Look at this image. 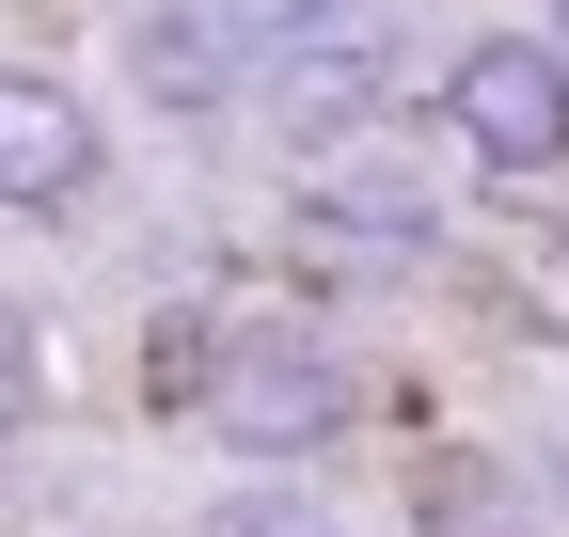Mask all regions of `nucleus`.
I'll return each mask as SVG.
<instances>
[{
    "mask_svg": "<svg viewBox=\"0 0 569 537\" xmlns=\"http://www.w3.org/2000/svg\"><path fill=\"white\" fill-rule=\"evenodd\" d=\"M443 126L490 174H569V48L553 32H475L459 80H443Z\"/></svg>",
    "mask_w": 569,
    "mask_h": 537,
    "instance_id": "4",
    "label": "nucleus"
},
{
    "mask_svg": "<svg viewBox=\"0 0 569 537\" xmlns=\"http://www.w3.org/2000/svg\"><path fill=\"white\" fill-rule=\"evenodd\" d=\"M190 427H222L253 475H284V458H317L365 427V364L332 348V332H222V364H206V412Z\"/></svg>",
    "mask_w": 569,
    "mask_h": 537,
    "instance_id": "2",
    "label": "nucleus"
},
{
    "mask_svg": "<svg viewBox=\"0 0 569 537\" xmlns=\"http://www.w3.org/2000/svg\"><path fill=\"white\" fill-rule=\"evenodd\" d=\"M32 395H48V332H32L17 301H0V443L32 427Z\"/></svg>",
    "mask_w": 569,
    "mask_h": 537,
    "instance_id": "9",
    "label": "nucleus"
},
{
    "mask_svg": "<svg viewBox=\"0 0 569 537\" xmlns=\"http://www.w3.org/2000/svg\"><path fill=\"white\" fill-rule=\"evenodd\" d=\"M80 190H96V95L0 63V206H80Z\"/></svg>",
    "mask_w": 569,
    "mask_h": 537,
    "instance_id": "6",
    "label": "nucleus"
},
{
    "mask_svg": "<svg viewBox=\"0 0 569 537\" xmlns=\"http://www.w3.org/2000/svg\"><path fill=\"white\" fill-rule=\"evenodd\" d=\"M396 80H411V0H284L269 17V63H253V95H269V126L284 143H365V126L396 111Z\"/></svg>",
    "mask_w": 569,
    "mask_h": 537,
    "instance_id": "1",
    "label": "nucleus"
},
{
    "mask_svg": "<svg viewBox=\"0 0 569 537\" xmlns=\"http://www.w3.org/2000/svg\"><path fill=\"white\" fill-rule=\"evenodd\" d=\"M190 537H348V521H332L317 490H284V475H238V490H222V506H206Z\"/></svg>",
    "mask_w": 569,
    "mask_h": 537,
    "instance_id": "8",
    "label": "nucleus"
},
{
    "mask_svg": "<svg viewBox=\"0 0 569 537\" xmlns=\"http://www.w3.org/2000/svg\"><path fill=\"white\" fill-rule=\"evenodd\" d=\"M284 222H301V253H348V268H411L427 237H443V190H427L380 126L365 143H317L301 190H284Z\"/></svg>",
    "mask_w": 569,
    "mask_h": 537,
    "instance_id": "3",
    "label": "nucleus"
},
{
    "mask_svg": "<svg viewBox=\"0 0 569 537\" xmlns=\"http://www.w3.org/2000/svg\"><path fill=\"white\" fill-rule=\"evenodd\" d=\"M411 537H538V490L507 475V458L443 443V458H411Z\"/></svg>",
    "mask_w": 569,
    "mask_h": 537,
    "instance_id": "7",
    "label": "nucleus"
},
{
    "mask_svg": "<svg viewBox=\"0 0 569 537\" xmlns=\"http://www.w3.org/2000/svg\"><path fill=\"white\" fill-rule=\"evenodd\" d=\"M253 63H269V32L238 17V0H127V80H142V111H238Z\"/></svg>",
    "mask_w": 569,
    "mask_h": 537,
    "instance_id": "5",
    "label": "nucleus"
},
{
    "mask_svg": "<svg viewBox=\"0 0 569 537\" xmlns=\"http://www.w3.org/2000/svg\"><path fill=\"white\" fill-rule=\"evenodd\" d=\"M553 48H569V0H553Z\"/></svg>",
    "mask_w": 569,
    "mask_h": 537,
    "instance_id": "10",
    "label": "nucleus"
}]
</instances>
